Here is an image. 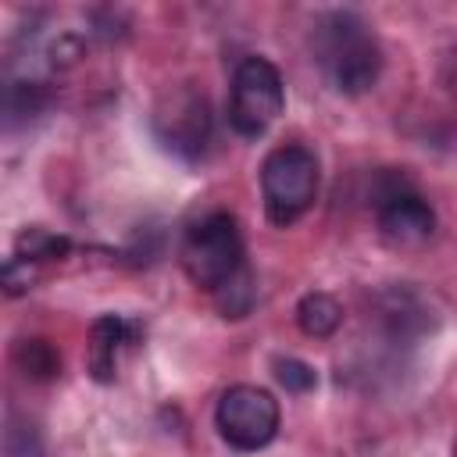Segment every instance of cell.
Segmentation results:
<instances>
[{"instance_id": "obj_17", "label": "cell", "mask_w": 457, "mask_h": 457, "mask_svg": "<svg viewBox=\"0 0 457 457\" xmlns=\"http://www.w3.org/2000/svg\"><path fill=\"white\" fill-rule=\"evenodd\" d=\"M453 457H457V439H453Z\"/></svg>"}, {"instance_id": "obj_2", "label": "cell", "mask_w": 457, "mask_h": 457, "mask_svg": "<svg viewBox=\"0 0 457 457\" xmlns=\"http://www.w3.org/2000/svg\"><path fill=\"white\" fill-rule=\"evenodd\" d=\"M246 264L243 257V232L239 221L228 211H211L200 221L189 225L182 239V268L193 286L218 289L225 278H232Z\"/></svg>"}, {"instance_id": "obj_12", "label": "cell", "mask_w": 457, "mask_h": 457, "mask_svg": "<svg viewBox=\"0 0 457 457\" xmlns=\"http://www.w3.org/2000/svg\"><path fill=\"white\" fill-rule=\"evenodd\" d=\"M214 303H218V311H221V318H232V321H239V318H246L250 311H253V303H257V286H253V271L243 264L232 278H225L218 289H214Z\"/></svg>"}, {"instance_id": "obj_9", "label": "cell", "mask_w": 457, "mask_h": 457, "mask_svg": "<svg viewBox=\"0 0 457 457\" xmlns=\"http://www.w3.org/2000/svg\"><path fill=\"white\" fill-rule=\"evenodd\" d=\"M296 325L311 339H328L343 325V303L332 293H307L296 303Z\"/></svg>"}, {"instance_id": "obj_5", "label": "cell", "mask_w": 457, "mask_h": 457, "mask_svg": "<svg viewBox=\"0 0 457 457\" xmlns=\"http://www.w3.org/2000/svg\"><path fill=\"white\" fill-rule=\"evenodd\" d=\"M214 425L232 450H264L278 436V400L261 386H228L214 407Z\"/></svg>"}, {"instance_id": "obj_3", "label": "cell", "mask_w": 457, "mask_h": 457, "mask_svg": "<svg viewBox=\"0 0 457 457\" xmlns=\"http://www.w3.org/2000/svg\"><path fill=\"white\" fill-rule=\"evenodd\" d=\"M264 211L275 225H293L318 196V157L300 143L275 146L261 164Z\"/></svg>"}, {"instance_id": "obj_14", "label": "cell", "mask_w": 457, "mask_h": 457, "mask_svg": "<svg viewBox=\"0 0 457 457\" xmlns=\"http://www.w3.org/2000/svg\"><path fill=\"white\" fill-rule=\"evenodd\" d=\"M36 278H39V264H36V261H25V257H11V261L4 264V275H0L7 296L29 293V289L36 286Z\"/></svg>"}, {"instance_id": "obj_6", "label": "cell", "mask_w": 457, "mask_h": 457, "mask_svg": "<svg viewBox=\"0 0 457 457\" xmlns=\"http://www.w3.org/2000/svg\"><path fill=\"white\" fill-rule=\"evenodd\" d=\"M154 125H157V136L168 150H175L182 157H196L207 146V136H211L207 100L196 96L193 89H179L157 107Z\"/></svg>"}, {"instance_id": "obj_15", "label": "cell", "mask_w": 457, "mask_h": 457, "mask_svg": "<svg viewBox=\"0 0 457 457\" xmlns=\"http://www.w3.org/2000/svg\"><path fill=\"white\" fill-rule=\"evenodd\" d=\"M46 104V93L39 82H14L11 93H7V114L18 118V114H36L39 107Z\"/></svg>"}, {"instance_id": "obj_4", "label": "cell", "mask_w": 457, "mask_h": 457, "mask_svg": "<svg viewBox=\"0 0 457 457\" xmlns=\"http://www.w3.org/2000/svg\"><path fill=\"white\" fill-rule=\"evenodd\" d=\"M286 107V86L278 68L268 57H243L232 75V96H228V125L253 139L261 136Z\"/></svg>"}, {"instance_id": "obj_8", "label": "cell", "mask_w": 457, "mask_h": 457, "mask_svg": "<svg viewBox=\"0 0 457 457\" xmlns=\"http://www.w3.org/2000/svg\"><path fill=\"white\" fill-rule=\"evenodd\" d=\"M139 325L125 321L121 314H104L89 325V375L96 382H114L121 350L136 339Z\"/></svg>"}, {"instance_id": "obj_16", "label": "cell", "mask_w": 457, "mask_h": 457, "mask_svg": "<svg viewBox=\"0 0 457 457\" xmlns=\"http://www.w3.org/2000/svg\"><path fill=\"white\" fill-rule=\"evenodd\" d=\"M50 57H54V64L68 68V64H75V61L82 57V43H79L75 36H61V39L50 46Z\"/></svg>"}, {"instance_id": "obj_11", "label": "cell", "mask_w": 457, "mask_h": 457, "mask_svg": "<svg viewBox=\"0 0 457 457\" xmlns=\"http://www.w3.org/2000/svg\"><path fill=\"white\" fill-rule=\"evenodd\" d=\"M71 250V239L61 236V232H50L43 225H25L18 236H14V257H25V261H61L68 257Z\"/></svg>"}, {"instance_id": "obj_13", "label": "cell", "mask_w": 457, "mask_h": 457, "mask_svg": "<svg viewBox=\"0 0 457 457\" xmlns=\"http://www.w3.org/2000/svg\"><path fill=\"white\" fill-rule=\"evenodd\" d=\"M271 371H275V382L286 393H311L318 386V371L307 361H300V357H275Z\"/></svg>"}, {"instance_id": "obj_10", "label": "cell", "mask_w": 457, "mask_h": 457, "mask_svg": "<svg viewBox=\"0 0 457 457\" xmlns=\"http://www.w3.org/2000/svg\"><path fill=\"white\" fill-rule=\"evenodd\" d=\"M14 364L21 368L25 378L32 382H50L61 375V350L50 343V339H18L14 343Z\"/></svg>"}, {"instance_id": "obj_1", "label": "cell", "mask_w": 457, "mask_h": 457, "mask_svg": "<svg viewBox=\"0 0 457 457\" xmlns=\"http://www.w3.org/2000/svg\"><path fill=\"white\" fill-rule=\"evenodd\" d=\"M314 50H318V64H321L325 79L339 93L357 96L378 82L382 50H378L371 29L357 14L336 11V14L321 18L318 32H314Z\"/></svg>"}, {"instance_id": "obj_7", "label": "cell", "mask_w": 457, "mask_h": 457, "mask_svg": "<svg viewBox=\"0 0 457 457\" xmlns=\"http://www.w3.org/2000/svg\"><path fill=\"white\" fill-rule=\"evenodd\" d=\"M378 228L396 246H418L436 228V211L418 193H400L386 204H378Z\"/></svg>"}]
</instances>
